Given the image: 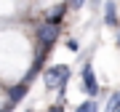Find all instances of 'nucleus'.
Listing matches in <instances>:
<instances>
[{
    "label": "nucleus",
    "instance_id": "nucleus-6",
    "mask_svg": "<svg viewBox=\"0 0 120 112\" xmlns=\"http://www.w3.org/2000/svg\"><path fill=\"white\" fill-rule=\"evenodd\" d=\"M64 11H67V5H56V8H53V13H48V19H45V22H48V24H56V27H59L61 16H64Z\"/></svg>",
    "mask_w": 120,
    "mask_h": 112
},
{
    "label": "nucleus",
    "instance_id": "nucleus-12",
    "mask_svg": "<svg viewBox=\"0 0 120 112\" xmlns=\"http://www.w3.org/2000/svg\"><path fill=\"white\" fill-rule=\"evenodd\" d=\"M48 112H64V109H61L59 104H56V107H51V109H48Z\"/></svg>",
    "mask_w": 120,
    "mask_h": 112
},
{
    "label": "nucleus",
    "instance_id": "nucleus-14",
    "mask_svg": "<svg viewBox=\"0 0 120 112\" xmlns=\"http://www.w3.org/2000/svg\"><path fill=\"white\" fill-rule=\"evenodd\" d=\"M117 48H120V32H117Z\"/></svg>",
    "mask_w": 120,
    "mask_h": 112
},
{
    "label": "nucleus",
    "instance_id": "nucleus-11",
    "mask_svg": "<svg viewBox=\"0 0 120 112\" xmlns=\"http://www.w3.org/2000/svg\"><path fill=\"white\" fill-rule=\"evenodd\" d=\"M88 112H99V107H96L94 101H88Z\"/></svg>",
    "mask_w": 120,
    "mask_h": 112
},
{
    "label": "nucleus",
    "instance_id": "nucleus-2",
    "mask_svg": "<svg viewBox=\"0 0 120 112\" xmlns=\"http://www.w3.org/2000/svg\"><path fill=\"white\" fill-rule=\"evenodd\" d=\"M56 37H59V27H56V24H48L45 22V24L38 27V40L43 43V48H51Z\"/></svg>",
    "mask_w": 120,
    "mask_h": 112
},
{
    "label": "nucleus",
    "instance_id": "nucleus-4",
    "mask_svg": "<svg viewBox=\"0 0 120 112\" xmlns=\"http://www.w3.org/2000/svg\"><path fill=\"white\" fill-rule=\"evenodd\" d=\"M27 91H30V83H27V80H22L19 86L8 88V104H16V101H22L24 96H27Z\"/></svg>",
    "mask_w": 120,
    "mask_h": 112
},
{
    "label": "nucleus",
    "instance_id": "nucleus-3",
    "mask_svg": "<svg viewBox=\"0 0 120 112\" xmlns=\"http://www.w3.org/2000/svg\"><path fill=\"white\" fill-rule=\"evenodd\" d=\"M83 91L88 96H96L99 93V83H96V75H94V67L86 64L83 67Z\"/></svg>",
    "mask_w": 120,
    "mask_h": 112
},
{
    "label": "nucleus",
    "instance_id": "nucleus-8",
    "mask_svg": "<svg viewBox=\"0 0 120 112\" xmlns=\"http://www.w3.org/2000/svg\"><path fill=\"white\" fill-rule=\"evenodd\" d=\"M69 3H72V8L77 11V8H83V5H86V0H69Z\"/></svg>",
    "mask_w": 120,
    "mask_h": 112
},
{
    "label": "nucleus",
    "instance_id": "nucleus-9",
    "mask_svg": "<svg viewBox=\"0 0 120 112\" xmlns=\"http://www.w3.org/2000/svg\"><path fill=\"white\" fill-rule=\"evenodd\" d=\"M67 48H69V51H77L80 45H77V40H67Z\"/></svg>",
    "mask_w": 120,
    "mask_h": 112
},
{
    "label": "nucleus",
    "instance_id": "nucleus-10",
    "mask_svg": "<svg viewBox=\"0 0 120 112\" xmlns=\"http://www.w3.org/2000/svg\"><path fill=\"white\" fill-rule=\"evenodd\" d=\"M75 112H88V101H83V104H77V109Z\"/></svg>",
    "mask_w": 120,
    "mask_h": 112
},
{
    "label": "nucleus",
    "instance_id": "nucleus-5",
    "mask_svg": "<svg viewBox=\"0 0 120 112\" xmlns=\"http://www.w3.org/2000/svg\"><path fill=\"white\" fill-rule=\"evenodd\" d=\"M104 24H107V27H115V24H117V8H115L112 0L104 3Z\"/></svg>",
    "mask_w": 120,
    "mask_h": 112
},
{
    "label": "nucleus",
    "instance_id": "nucleus-1",
    "mask_svg": "<svg viewBox=\"0 0 120 112\" xmlns=\"http://www.w3.org/2000/svg\"><path fill=\"white\" fill-rule=\"evenodd\" d=\"M43 80H45L48 88L64 91V83L69 80V67H67V64H53V67H48L45 72H43Z\"/></svg>",
    "mask_w": 120,
    "mask_h": 112
},
{
    "label": "nucleus",
    "instance_id": "nucleus-7",
    "mask_svg": "<svg viewBox=\"0 0 120 112\" xmlns=\"http://www.w3.org/2000/svg\"><path fill=\"white\" fill-rule=\"evenodd\" d=\"M120 109V91H115V93L109 96V101H107V107H104V112H117Z\"/></svg>",
    "mask_w": 120,
    "mask_h": 112
},
{
    "label": "nucleus",
    "instance_id": "nucleus-15",
    "mask_svg": "<svg viewBox=\"0 0 120 112\" xmlns=\"http://www.w3.org/2000/svg\"><path fill=\"white\" fill-rule=\"evenodd\" d=\"M117 112H120V109H117Z\"/></svg>",
    "mask_w": 120,
    "mask_h": 112
},
{
    "label": "nucleus",
    "instance_id": "nucleus-13",
    "mask_svg": "<svg viewBox=\"0 0 120 112\" xmlns=\"http://www.w3.org/2000/svg\"><path fill=\"white\" fill-rule=\"evenodd\" d=\"M11 107H13V104H8V107H5V109H0V112H8V109H11Z\"/></svg>",
    "mask_w": 120,
    "mask_h": 112
}]
</instances>
